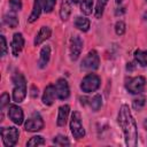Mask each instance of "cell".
I'll return each mask as SVG.
<instances>
[{"label": "cell", "instance_id": "cell-22", "mask_svg": "<svg viewBox=\"0 0 147 147\" xmlns=\"http://www.w3.org/2000/svg\"><path fill=\"white\" fill-rule=\"evenodd\" d=\"M108 0H96V6H95V10H94V16L95 18H101L105 7L107 5Z\"/></svg>", "mask_w": 147, "mask_h": 147}, {"label": "cell", "instance_id": "cell-6", "mask_svg": "<svg viewBox=\"0 0 147 147\" xmlns=\"http://www.w3.org/2000/svg\"><path fill=\"white\" fill-rule=\"evenodd\" d=\"M70 130H71L74 138H76V139H82L85 136V130L82 125V118H80V114L78 111H74L71 115Z\"/></svg>", "mask_w": 147, "mask_h": 147}, {"label": "cell", "instance_id": "cell-12", "mask_svg": "<svg viewBox=\"0 0 147 147\" xmlns=\"http://www.w3.org/2000/svg\"><path fill=\"white\" fill-rule=\"evenodd\" d=\"M24 46V38L22 36V33L17 32L13 36V40H11V52L14 56H18V54L21 53V51L23 49Z\"/></svg>", "mask_w": 147, "mask_h": 147}, {"label": "cell", "instance_id": "cell-23", "mask_svg": "<svg viewBox=\"0 0 147 147\" xmlns=\"http://www.w3.org/2000/svg\"><path fill=\"white\" fill-rule=\"evenodd\" d=\"M3 22L9 28H11V29H14V28H16L18 25V20H17V17L14 14H7V15H5L3 16Z\"/></svg>", "mask_w": 147, "mask_h": 147}, {"label": "cell", "instance_id": "cell-37", "mask_svg": "<svg viewBox=\"0 0 147 147\" xmlns=\"http://www.w3.org/2000/svg\"><path fill=\"white\" fill-rule=\"evenodd\" d=\"M144 125H145V127H146V130H147V121H145V123H144Z\"/></svg>", "mask_w": 147, "mask_h": 147}, {"label": "cell", "instance_id": "cell-8", "mask_svg": "<svg viewBox=\"0 0 147 147\" xmlns=\"http://www.w3.org/2000/svg\"><path fill=\"white\" fill-rule=\"evenodd\" d=\"M145 85H146V80L142 76H137V77H133V78H130L126 84H125V87L126 90L132 93V94H140L144 88H145Z\"/></svg>", "mask_w": 147, "mask_h": 147}, {"label": "cell", "instance_id": "cell-24", "mask_svg": "<svg viewBox=\"0 0 147 147\" xmlns=\"http://www.w3.org/2000/svg\"><path fill=\"white\" fill-rule=\"evenodd\" d=\"M92 6H93V0H82L80 3V10L85 15L92 14Z\"/></svg>", "mask_w": 147, "mask_h": 147}, {"label": "cell", "instance_id": "cell-29", "mask_svg": "<svg viewBox=\"0 0 147 147\" xmlns=\"http://www.w3.org/2000/svg\"><path fill=\"white\" fill-rule=\"evenodd\" d=\"M115 32L117 36H122L125 32V23L123 21H118L115 24Z\"/></svg>", "mask_w": 147, "mask_h": 147}, {"label": "cell", "instance_id": "cell-19", "mask_svg": "<svg viewBox=\"0 0 147 147\" xmlns=\"http://www.w3.org/2000/svg\"><path fill=\"white\" fill-rule=\"evenodd\" d=\"M75 26H76L78 30H80V31H83V32H86V31H88V29H90V21H88L87 18H85V17L78 16V17H76V20H75Z\"/></svg>", "mask_w": 147, "mask_h": 147}, {"label": "cell", "instance_id": "cell-17", "mask_svg": "<svg viewBox=\"0 0 147 147\" xmlns=\"http://www.w3.org/2000/svg\"><path fill=\"white\" fill-rule=\"evenodd\" d=\"M41 10H42V0H34V3H33V9L29 16V23H33L36 22L40 14H41Z\"/></svg>", "mask_w": 147, "mask_h": 147}, {"label": "cell", "instance_id": "cell-10", "mask_svg": "<svg viewBox=\"0 0 147 147\" xmlns=\"http://www.w3.org/2000/svg\"><path fill=\"white\" fill-rule=\"evenodd\" d=\"M8 117L14 122L16 125H21L24 119V114L21 107L17 105H10L8 108Z\"/></svg>", "mask_w": 147, "mask_h": 147}, {"label": "cell", "instance_id": "cell-13", "mask_svg": "<svg viewBox=\"0 0 147 147\" xmlns=\"http://www.w3.org/2000/svg\"><path fill=\"white\" fill-rule=\"evenodd\" d=\"M55 98H57L56 95V91H55V86L54 85H48L46 86L45 91H44V94H42V102L46 105V106H51Z\"/></svg>", "mask_w": 147, "mask_h": 147}, {"label": "cell", "instance_id": "cell-28", "mask_svg": "<svg viewBox=\"0 0 147 147\" xmlns=\"http://www.w3.org/2000/svg\"><path fill=\"white\" fill-rule=\"evenodd\" d=\"M9 7L15 13L22 9V0H9Z\"/></svg>", "mask_w": 147, "mask_h": 147}, {"label": "cell", "instance_id": "cell-18", "mask_svg": "<svg viewBox=\"0 0 147 147\" xmlns=\"http://www.w3.org/2000/svg\"><path fill=\"white\" fill-rule=\"evenodd\" d=\"M70 14H71V6H70L69 1L64 0L61 5V8H60V17L62 21H67L69 18Z\"/></svg>", "mask_w": 147, "mask_h": 147}, {"label": "cell", "instance_id": "cell-16", "mask_svg": "<svg viewBox=\"0 0 147 147\" xmlns=\"http://www.w3.org/2000/svg\"><path fill=\"white\" fill-rule=\"evenodd\" d=\"M49 57H51V47L44 46L40 51V56H39V61H38L39 68H41V69L45 68L49 62Z\"/></svg>", "mask_w": 147, "mask_h": 147}, {"label": "cell", "instance_id": "cell-25", "mask_svg": "<svg viewBox=\"0 0 147 147\" xmlns=\"http://www.w3.org/2000/svg\"><path fill=\"white\" fill-rule=\"evenodd\" d=\"M53 142H54L55 145H57V146H69V145H70V141L68 140V138L64 137V136H61V134L56 136V137L53 139Z\"/></svg>", "mask_w": 147, "mask_h": 147}, {"label": "cell", "instance_id": "cell-36", "mask_svg": "<svg viewBox=\"0 0 147 147\" xmlns=\"http://www.w3.org/2000/svg\"><path fill=\"white\" fill-rule=\"evenodd\" d=\"M144 18H145V21H147V13L144 14Z\"/></svg>", "mask_w": 147, "mask_h": 147}, {"label": "cell", "instance_id": "cell-31", "mask_svg": "<svg viewBox=\"0 0 147 147\" xmlns=\"http://www.w3.org/2000/svg\"><path fill=\"white\" fill-rule=\"evenodd\" d=\"M133 108L136 110H140L144 106H145V99L144 98H138V99H134L133 100V103H132Z\"/></svg>", "mask_w": 147, "mask_h": 147}, {"label": "cell", "instance_id": "cell-11", "mask_svg": "<svg viewBox=\"0 0 147 147\" xmlns=\"http://www.w3.org/2000/svg\"><path fill=\"white\" fill-rule=\"evenodd\" d=\"M55 91H56V95L59 99L61 100H65L69 98V94H70V91H69V85L67 83L65 79L63 78H60L57 79V82L55 83Z\"/></svg>", "mask_w": 147, "mask_h": 147}, {"label": "cell", "instance_id": "cell-20", "mask_svg": "<svg viewBox=\"0 0 147 147\" xmlns=\"http://www.w3.org/2000/svg\"><path fill=\"white\" fill-rule=\"evenodd\" d=\"M134 60L141 67H147V51H136L134 52Z\"/></svg>", "mask_w": 147, "mask_h": 147}, {"label": "cell", "instance_id": "cell-9", "mask_svg": "<svg viewBox=\"0 0 147 147\" xmlns=\"http://www.w3.org/2000/svg\"><path fill=\"white\" fill-rule=\"evenodd\" d=\"M83 49V40L79 36H74L70 39V59L72 61H76Z\"/></svg>", "mask_w": 147, "mask_h": 147}, {"label": "cell", "instance_id": "cell-32", "mask_svg": "<svg viewBox=\"0 0 147 147\" xmlns=\"http://www.w3.org/2000/svg\"><path fill=\"white\" fill-rule=\"evenodd\" d=\"M0 40H1V56H5L7 54V42L5 36H0Z\"/></svg>", "mask_w": 147, "mask_h": 147}, {"label": "cell", "instance_id": "cell-14", "mask_svg": "<svg viewBox=\"0 0 147 147\" xmlns=\"http://www.w3.org/2000/svg\"><path fill=\"white\" fill-rule=\"evenodd\" d=\"M52 34V31L48 26H41L40 30L38 31L36 38H34V45L36 46H39L40 44H42L45 40H47Z\"/></svg>", "mask_w": 147, "mask_h": 147}, {"label": "cell", "instance_id": "cell-39", "mask_svg": "<svg viewBox=\"0 0 147 147\" xmlns=\"http://www.w3.org/2000/svg\"><path fill=\"white\" fill-rule=\"evenodd\" d=\"M146 2H147V0H146Z\"/></svg>", "mask_w": 147, "mask_h": 147}, {"label": "cell", "instance_id": "cell-5", "mask_svg": "<svg viewBox=\"0 0 147 147\" xmlns=\"http://www.w3.org/2000/svg\"><path fill=\"white\" fill-rule=\"evenodd\" d=\"M1 138H2V142L5 146L7 147H11V146H15L17 140H18V136H20V132L16 127L14 126H9V127H2L1 131Z\"/></svg>", "mask_w": 147, "mask_h": 147}, {"label": "cell", "instance_id": "cell-15", "mask_svg": "<svg viewBox=\"0 0 147 147\" xmlns=\"http://www.w3.org/2000/svg\"><path fill=\"white\" fill-rule=\"evenodd\" d=\"M69 111H70V107L68 105H63L59 108V114H57V125L59 126H64L69 116Z\"/></svg>", "mask_w": 147, "mask_h": 147}, {"label": "cell", "instance_id": "cell-33", "mask_svg": "<svg viewBox=\"0 0 147 147\" xmlns=\"http://www.w3.org/2000/svg\"><path fill=\"white\" fill-rule=\"evenodd\" d=\"M31 96H33V98L38 96V88H36V86L31 87Z\"/></svg>", "mask_w": 147, "mask_h": 147}, {"label": "cell", "instance_id": "cell-30", "mask_svg": "<svg viewBox=\"0 0 147 147\" xmlns=\"http://www.w3.org/2000/svg\"><path fill=\"white\" fill-rule=\"evenodd\" d=\"M7 105H9V94L5 92V93H2V95L0 98V107H1V110H3Z\"/></svg>", "mask_w": 147, "mask_h": 147}, {"label": "cell", "instance_id": "cell-34", "mask_svg": "<svg viewBox=\"0 0 147 147\" xmlns=\"http://www.w3.org/2000/svg\"><path fill=\"white\" fill-rule=\"evenodd\" d=\"M132 64H133V63H127L126 69H127V70H130V71H131V70H133V65H132Z\"/></svg>", "mask_w": 147, "mask_h": 147}, {"label": "cell", "instance_id": "cell-3", "mask_svg": "<svg viewBox=\"0 0 147 147\" xmlns=\"http://www.w3.org/2000/svg\"><path fill=\"white\" fill-rule=\"evenodd\" d=\"M99 64H100L99 54L96 51L92 49L83 59V61L80 63V69L84 71H94L99 68Z\"/></svg>", "mask_w": 147, "mask_h": 147}, {"label": "cell", "instance_id": "cell-2", "mask_svg": "<svg viewBox=\"0 0 147 147\" xmlns=\"http://www.w3.org/2000/svg\"><path fill=\"white\" fill-rule=\"evenodd\" d=\"M11 80L14 83L13 88V100L16 103H21L24 101L26 96V80L24 76L20 72H15L11 77Z\"/></svg>", "mask_w": 147, "mask_h": 147}, {"label": "cell", "instance_id": "cell-7", "mask_svg": "<svg viewBox=\"0 0 147 147\" xmlns=\"http://www.w3.org/2000/svg\"><path fill=\"white\" fill-rule=\"evenodd\" d=\"M42 127H44V121L39 115V113L37 111L32 113L24 124V129L28 132H37V131H40Z\"/></svg>", "mask_w": 147, "mask_h": 147}, {"label": "cell", "instance_id": "cell-35", "mask_svg": "<svg viewBox=\"0 0 147 147\" xmlns=\"http://www.w3.org/2000/svg\"><path fill=\"white\" fill-rule=\"evenodd\" d=\"M79 1H80V0H71V2H72V3H78Z\"/></svg>", "mask_w": 147, "mask_h": 147}, {"label": "cell", "instance_id": "cell-27", "mask_svg": "<svg viewBox=\"0 0 147 147\" xmlns=\"http://www.w3.org/2000/svg\"><path fill=\"white\" fill-rule=\"evenodd\" d=\"M56 3V0H42V10L45 13H51Z\"/></svg>", "mask_w": 147, "mask_h": 147}, {"label": "cell", "instance_id": "cell-26", "mask_svg": "<svg viewBox=\"0 0 147 147\" xmlns=\"http://www.w3.org/2000/svg\"><path fill=\"white\" fill-rule=\"evenodd\" d=\"M41 145H45V140H44V138L40 137V136L32 137V138L26 142V146H41Z\"/></svg>", "mask_w": 147, "mask_h": 147}, {"label": "cell", "instance_id": "cell-21", "mask_svg": "<svg viewBox=\"0 0 147 147\" xmlns=\"http://www.w3.org/2000/svg\"><path fill=\"white\" fill-rule=\"evenodd\" d=\"M90 107L93 111H98L102 106V98L100 94H95L92 99H90Z\"/></svg>", "mask_w": 147, "mask_h": 147}, {"label": "cell", "instance_id": "cell-38", "mask_svg": "<svg viewBox=\"0 0 147 147\" xmlns=\"http://www.w3.org/2000/svg\"><path fill=\"white\" fill-rule=\"evenodd\" d=\"M123 0H116V3H121Z\"/></svg>", "mask_w": 147, "mask_h": 147}, {"label": "cell", "instance_id": "cell-1", "mask_svg": "<svg viewBox=\"0 0 147 147\" xmlns=\"http://www.w3.org/2000/svg\"><path fill=\"white\" fill-rule=\"evenodd\" d=\"M118 124L124 133L125 144L129 147H134L138 144V131L136 121L132 117L127 105H123L118 113Z\"/></svg>", "mask_w": 147, "mask_h": 147}, {"label": "cell", "instance_id": "cell-4", "mask_svg": "<svg viewBox=\"0 0 147 147\" xmlns=\"http://www.w3.org/2000/svg\"><path fill=\"white\" fill-rule=\"evenodd\" d=\"M100 77L95 74H88L86 75L82 83H80V90L85 93H91V92H95L99 87H100Z\"/></svg>", "mask_w": 147, "mask_h": 147}]
</instances>
